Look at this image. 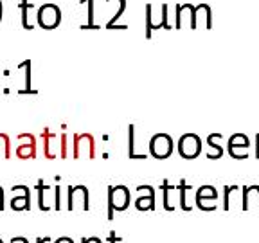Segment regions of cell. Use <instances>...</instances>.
Listing matches in <instances>:
<instances>
[{"label": "cell", "instance_id": "10", "mask_svg": "<svg viewBox=\"0 0 259 243\" xmlns=\"http://www.w3.org/2000/svg\"><path fill=\"white\" fill-rule=\"evenodd\" d=\"M241 194V209L259 213V186H243Z\"/></svg>", "mask_w": 259, "mask_h": 243}, {"label": "cell", "instance_id": "16", "mask_svg": "<svg viewBox=\"0 0 259 243\" xmlns=\"http://www.w3.org/2000/svg\"><path fill=\"white\" fill-rule=\"evenodd\" d=\"M216 141V135H209L207 137V146H209V151H207V158H210V160H218V158H222L223 155V148L218 144Z\"/></svg>", "mask_w": 259, "mask_h": 243}, {"label": "cell", "instance_id": "13", "mask_svg": "<svg viewBox=\"0 0 259 243\" xmlns=\"http://www.w3.org/2000/svg\"><path fill=\"white\" fill-rule=\"evenodd\" d=\"M160 189H162V206H164V211L173 213V211L177 209V206H175V202H173L175 186H171L169 180H164L162 186H160Z\"/></svg>", "mask_w": 259, "mask_h": 243}, {"label": "cell", "instance_id": "8", "mask_svg": "<svg viewBox=\"0 0 259 243\" xmlns=\"http://www.w3.org/2000/svg\"><path fill=\"white\" fill-rule=\"evenodd\" d=\"M61 20V13L56 6H45V8L40 9L38 13V22L44 29H54Z\"/></svg>", "mask_w": 259, "mask_h": 243}, {"label": "cell", "instance_id": "24", "mask_svg": "<svg viewBox=\"0 0 259 243\" xmlns=\"http://www.w3.org/2000/svg\"><path fill=\"white\" fill-rule=\"evenodd\" d=\"M81 243H103V239L97 236H90V238H81Z\"/></svg>", "mask_w": 259, "mask_h": 243}, {"label": "cell", "instance_id": "12", "mask_svg": "<svg viewBox=\"0 0 259 243\" xmlns=\"http://www.w3.org/2000/svg\"><path fill=\"white\" fill-rule=\"evenodd\" d=\"M49 193H51V187L45 186L44 180H38V207H40V211H45V213L54 209V204H51Z\"/></svg>", "mask_w": 259, "mask_h": 243}, {"label": "cell", "instance_id": "32", "mask_svg": "<svg viewBox=\"0 0 259 243\" xmlns=\"http://www.w3.org/2000/svg\"><path fill=\"white\" fill-rule=\"evenodd\" d=\"M0 9H2V8H0Z\"/></svg>", "mask_w": 259, "mask_h": 243}, {"label": "cell", "instance_id": "22", "mask_svg": "<svg viewBox=\"0 0 259 243\" xmlns=\"http://www.w3.org/2000/svg\"><path fill=\"white\" fill-rule=\"evenodd\" d=\"M69 157V135L61 134L60 137V158Z\"/></svg>", "mask_w": 259, "mask_h": 243}, {"label": "cell", "instance_id": "15", "mask_svg": "<svg viewBox=\"0 0 259 243\" xmlns=\"http://www.w3.org/2000/svg\"><path fill=\"white\" fill-rule=\"evenodd\" d=\"M194 206L196 209L203 213H212L218 209V198H202V196H194Z\"/></svg>", "mask_w": 259, "mask_h": 243}, {"label": "cell", "instance_id": "2", "mask_svg": "<svg viewBox=\"0 0 259 243\" xmlns=\"http://www.w3.org/2000/svg\"><path fill=\"white\" fill-rule=\"evenodd\" d=\"M67 211H89L90 209V193L85 186H69L67 189Z\"/></svg>", "mask_w": 259, "mask_h": 243}, {"label": "cell", "instance_id": "5", "mask_svg": "<svg viewBox=\"0 0 259 243\" xmlns=\"http://www.w3.org/2000/svg\"><path fill=\"white\" fill-rule=\"evenodd\" d=\"M173 139L167 134H157L150 139V153L151 157L158 158V160H164L173 153Z\"/></svg>", "mask_w": 259, "mask_h": 243}, {"label": "cell", "instance_id": "17", "mask_svg": "<svg viewBox=\"0 0 259 243\" xmlns=\"http://www.w3.org/2000/svg\"><path fill=\"white\" fill-rule=\"evenodd\" d=\"M239 189H241L239 186H225L223 187V200H222V209L223 211L232 209V194Z\"/></svg>", "mask_w": 259, "mask_h": 243}, {"label": "cell", "instance_id": "29", "mask_svg": "<svg viewBox=\"0 0 259 243\" xmlns=\"http://www.w3.org/2000/svg\"><path fill=\"white\" fill-rule=\"evenodd\" d=\"M255 158H259V134L255 135Z\"/></svg>", "mask_w": 259, "mask_h": 243}, {"label": "cell", "instance_id": "3", "mask_svg": "<svg viewBox=\"0 0 259 243\" xmlns=\"http://www.w3.org/2000/svg\"><path fill=\"white\" fill-rule=\"evenodd\" d=\"M96 158V139L92 134H74L72 158Z\"/></svg>", "mask_w": 259, "mask_h": 243}, {"label": "cell", "instance_id": "23", "mask_svg": "<svg viewBox=\"0 0 259 243\" xmlns=\"http://www.w3.org/2000/svg\"><path fill=\"white\" fill-rule=\"evenodd\" d=\"M54 209L56 211L63 209V206H61V187L60 186L54 187Z\"/></svg>", "mask_w": 259, "mask_h": 243}, {"label": "cell", "instance_id": "1", "mask_svg": "<svg viewBox=\"0 0 259 243\" xmlns=\"http://www.w3.org/2000/svg\"><path fill=\"white\" fill-rule=\"evenodd\" d=\"M132 202V193L126 186H108V222L113 220L115 211H126Z\"/></svg>", "mask_w": 259, "mask_h": 243}, {"label": "cell", "instance_id": "7", "mask_svg": "<svg viewBox=\"0 0 259 243\" xmlns=\"http://www.w3.org/2000/svg\"><path fill=\"white\" fill-rule=\"evenodd\" d=\"M13 198L11 209L13 211H29L31 209V191L27 186H13Z\"/></svg>", "mask_w": 259, "mask_h": 243}, {"label": "cell", "instance_id": "30", "mask_svg": "<svg viewBox=\"0 0 259 243\" xmlns=\"http://www.w3.org/2000/svg\"><path fill=\"white\" fill-rule=\"evenodd\" d=\"M51 238H36V243H45V241H49Z\"/></svg>", "mask_w": 259, "mask_h": 243}, {"label": "cell", "instance_id": "21", "mask_svg": "<svg viewBox=\"0 0 259 243\" xmlns=\"http://www.w3.org/2000/svg\"><path fill=\"white\" fill-rule=\"evenodd\" d=\"M196 196H202V198H218V191L212 186H202L196 189Z\"/></svg>", "mask_w": 259, "mask_h": 243}, {"label": "cell", "instance_id": "9", "mask_svg": "<svg viewBox=\"0 0 259 243\" xmlns=\"http://www.w3.org/2000/svg\"><path fill=\"white\" fill-rule=\"evenodd\" d=\"M139 196L135 198V207L139 211H155V189L151 186H139Z\"/></svg>", "mask_w": 259, "mask_h": 243}, {"label": "cell", "instance_id": "18", "mask_svg": "<svg viewBox=\"0 0 259 243\" xmlns=\"http://www.w3.org/2000/svg\"><path fill=\"white\" fill-rule=\"evenodd\" d=\"M250 146V141L245 134H234L229 139V148H247Z\"/></svg>", "mask_w": 259, "mask_h": 243}, {"label": "cell", "instance_id": "6", "mask_svg": "<svg viewBox=\"0 0 259 243\" xmlns=\"http://www.w3.org/2000/svg\"><path fill=\"white\" fill-rule=\"evenodd\" d=\"M16 157L22 160L27 158H36V139L31 134H20L18 135V144L15 150Z\"/></svg>", "mask_w": 259, "mask_h": 243}, {"label": "cell", "instance_id": "20", "mask_svg": "<svg viewBox=\"0 0 259 243\" xmlns=\"http://www.w3.org/2000/svg\"><path fill=\"white\" fill-rule=\"evenodd\" d=\"M128 137H130L128 157H130V158H141V155L135 153V128H134V125H130V126H128Z\"/></svg>", "mask_w": 259, "mask_h": 243}, {"label": "cell", "instance_id": "4", "mask_svg": "<svg viewBox=\"0 0 259 243\" xmlns=\"http://www.w3.org/2000/svg\"><path fill=\"white\" fill-rule=\"evenodd\" d=\"M177 151L186 160H193V158H196L202 153V139L196 134L182 135L177 142Z\"/></svg>", "mask_w": 259, "mask_h": 243}, {"label": "cell", "instance_id": "31", "mask_svg": "<svg viewBox=\"0 0 259 243\" xmlns=\"http://www.w3.org/2000/svg\"><path fill=\"white\" fill-rule=\"evenodd\" d=\"M0 243H4V241H2V238H0Z\"/></svg>", "mask_w": 259, "mask_h": 243}, {"label": "cell", "instance_id": "19", "mask_svg": "<svg viewBox=\"0 0 259 243\" xmlns=\"http://www.w3.org/2000/svg\"><path fill=\"white\" fill-rule=\"evenodd\" d=\"M13 150H11V141L6 134H0V157L2 158H11Z\"/></svg>", "mask_w": 259, "mask_h": 243}, {"label": "cell", "instance_id": "25", "mask_svg": "<svg viewBox=\"0 0 259 243\" xmlns=\"http://www.w3.org/2000/svg\"><path fill=\"white\" fill-rule=\"evenodd\" d=\"M6 209V202H4V189L0 187V211Z\"/></svg>", "mask_w": 259, "mask_h": 243}, {"label": "cell", "instance_id": "27", "mask_svg": "<svg viewBox=\"0 0 259 243\" xmlns=\"http://www.w3.org/2000/svg\"><path fill=\"white\" fill-rule=\"evenodd\" d=\"M108 241H110V243H117V241H121V238H119V236H115V232H110Z\"/></svg>", "mask_w": 259, "mask_h": 243}, {"label": "cell", "instance_id": "28", "mask_svg": "<svg viewBox=\"0 0 259 243\" xmlns=\"http://www.w3.org/2000/svg\"><path fill=\"white\" fill-rule=\"evenodd\" d=\"M11 243H29L27 238H22V236H18V238H13Z\"/></svg>", "mask_w": 259, "mask_h": 243}, {"label": "cell", "instance_id": "11", "mask_svg": "<svg viewBox=\"0 0 259 243\" xmlns=\"http://www.w3.org/2000/svg\"><path fill=\"white\" fill-rule=\"evenodd\" d=\"M41 137H44V153H45V157H47L49 160L56 158L58 155H60V151H58V146H60V142H58V135L53 134L49 128H45L44 134H41Z\"/></svg>", "mask_w": 259, "mask_h": 243}, {"label": "cell", "instance_id": "14", "mask_svg": "<svg viewBox=\"0 0 259 243\" xmlns=\"http://www.w3.org/2000/svg\"><path fill=\"white\" fill-rule=\"evenodd\" d=\"M189 191H191V186H187L186 178H182L180 184H178V193H180V196H178V204H180V209H182L184 213L193 211V206L187 202V193H189Z\"/></svg>", "mask_w": 259, "mask_h": 243}, {"label": "cell", "instance_id": "26", "mask_svg": "<svg viewBox=\"0 0 259 243\" xmlns=\"http://www.w3.org/2000/svg\"><path fill=\"white\" fill-rule=\"evenodd\" d=\"M54 243H74L72 238H67V236H61V238H58Z\"/></svg>", "mask_w": 259, "mask_h": 243}]
</instances>
